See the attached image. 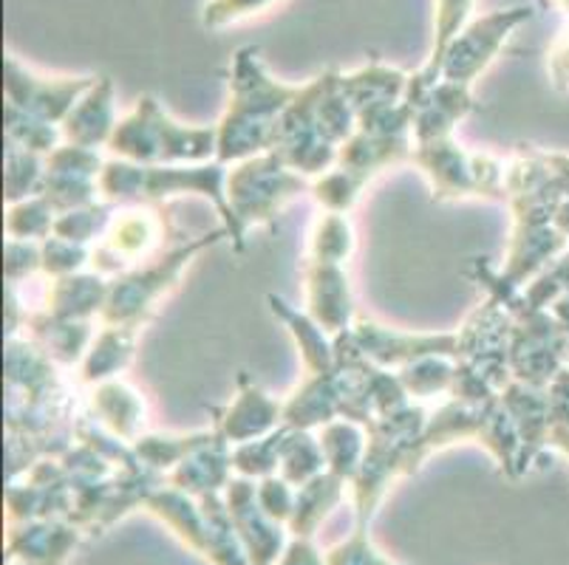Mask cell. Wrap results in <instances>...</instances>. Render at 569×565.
I'll use <instances>...</instances> for the list:
<instances>
[{"instance_id": "42", "label": "cell", "mask_w": 569, "mask_h": 565, "mask_svg": "<svg viewBox=\"0 0 569 565\" xmlns=\"http://www.w3.org/2000/svg\"><path fill=\"white\" fill-rule=\"evenodd\" d=\"M550 393V430H547V447L561 450L569 458V365L547 385Z\"/></svg>"}, {"instance_id": "36", "label": "cell", "mask_w": 569, "mask_h": 565, "mask_svg": "<svg viewBox=\"0 0 569 565\" xmlns=\"http://www.w3.org/2000/svg\"><path fill=\"white\" fill-rule=\"evenodd\" d=\"M287 435V424L276 430V433L256 438V442H244L232 447V470L244 478H269L278 475V464H281V444Z\"/></svg>"}, {"instance_id": "11", "label": "cell", "mask_w": 569, "mask_h": 565, "mask_svg": "<svg viewBox=\"0 0 569 565\" xmlns=\"http://www.w3.org/2000/svg\"><path fill=\"white\" fill-rule=\"evenodd\" d=\"M3 91L7 105L38 117L43 122H66L71 108L77 105L82 93L94 85L97 77H43L26 69L14 54H7L3 62Z\"/></svg>"}, {"instance_id": "35", "label": "cell", "mask_w": 569, "mask_h": 565, "mask_svg": "<svg viewBox=\"0 0 569 565\" xmlns=\"http://www.w3.org/2000/svg\"><path fill=\"white\" fill-rule=\"evenodd\" d=\"M46 175V155L23 150L18 144H7V175H3V186H7V201L18 204V201L40 195Z\"/></svg>"}, {"instance_id": "51", "label": "cell", "mask_w": 569, "mask_h": 565, "mask_svg": "<svg viewBox=\"0 0 569 565\" xmlns=\"http://www.w3.org/2000/svg\"><path fill=\"white\" fill-rule=\"evenodd\" d=\"M556 3H558V7H561V9H563V12H567V14H569V0H556Z\"/></svg>"}, {"instance_id": "2", "label": "cell", "mask_w": 569, "mask_h": 565, "mask_svg": "<svg viewBox=\"0 0 569 565\" xmlns=\"http://www.w3.org/2000/svg\"><path fill=\"white\" fill-rule=\"evenodd\" d=\"M100 195L111 204H168L173 195H201L213 201L227 232L236 230L230 201H227V164H133L111 159L100 173Z\"/></svg>"}, {"instance_id": "39", "label": "cell", "mask_w": 569, "mask_h": 565, "mask_svg": "<svg viewBox=\"0 0 569 565\" xmlns=\"http://www.w3.org/2000/svg\"><path fill=\"white\" fill-rule=\"evenodd\" d=\"M113 210H117V204H111V201H102V204L97 201V204L91 206L63 212V215H57L54 232H51V235L88 246L94 238L106 235L108 226H111L113 221Z\"/></svg>"}, {"instance_id": "7", "label": "cell", "mask_w": 569, "mask_h": 565, "mask_svg": "<svg viewBox=\"0 0 569 565\" xmlns=\"http://www.w3.org/2000/svg\"><path fill=\"white\" fill-rule=\"evenodd\" d=\"M513 314L510 331V373L527 385L547 387L569 365V331L552 311H530L507 305Z\"/></svg>"}, {"instance_id": "26", "label": "cell", "mask_w": 569, "mask_h": 565, "mask_svg": "<svg viewBox=\"0 0 569 565\" xmlns=\"http://www.w3.org/2000/svg\"><path fill=\"white\" fill-rule=\"evenodd\" d=\"M137 340H139V329L102 325V331H97L88 354L82 356L77 382H80V385L94 387L100 385V382L117 380L119 373L126 371V367L133 362V354H137Z\"/></svg>"}, {"instance_id": "34", "label": "cell", "mask_w": 569, "mask_h": 565, "mask_svg": "<svg viewBox=\"0 0 569 565\" xmlns=\"http://www.w3.org/2000/svg\"><path fill=\"white\" fill-rule=\"evenodd\" d=\"M213 435V430H207V433H190V435H142L133 450H137L139 461L144 466H151V470H173V466L182 464L196 447L207 442Z\"/></svg>"}, {"instance_id": "10", "label": "cell", "mask_w": 569, "mask_h": 565, "mask_svg": "<svg viewBox=\"0 0 569 565\" xmlns=\"http://www.w3.org/2000/svg\"><path fill=\"white\" fill-rule=\"evenodd\" d=\"M532 20L530 7L501 9V12H490L485 18H476L459 31V38L453 40L448 54L442 60V80L459 82V85H473V80L488 69L507 38L519 29L521 23Z\"/></svg>"}, {"instance_id": "23", "label": "cell", "mask_w": 569, "mask_h": 565, "mask_svg": "<svg viewBox=\"0 0 569 565\" xmlns=\"http://www.w3.org/2000/svg\"><path fill=\"white\" fill-rule=\"evenodd\" d=\"M476 0H437V12H433V49L428 62L417 74H411L408 80V93L406 100L419 102L442 80V60L451 49L453 40L459 38V31L470 23V12H473Z\"/></svg>"}, {"instance_id": "29", "label": "cell", "mask_w": 569, "mask_h": 565, "mask_svg": "<svg viewBox=\"0 0 569 565\" xmlns=\"http://www.w3.org/2000/svg\"><path fill=\"white\" fill-rule=\"evenodd\" d=\"M318 442L323 447L326 470H332L335 475H340V478L351 484L360 464H363L366 444H369L366 424L351 422V418H338V422L318 430Z\"/></svg>"}, {"instance_id": "48", "label": "cell", "mask_w": 569, "mask_h": 565, "mask_svg": "<svg viewBox=\"0 0 569 565\" xmlns=\"http://www.w3.org/2000/svg\"><path fill=\"white\" fill-rule=\"evenodd\" d=\"M545 155V164L550 170V184L556 190L558 199H569V155L556 153V150H541Z\"/></svg>"}, {"instance_id": "9", "label": "cell", "mask_w": 569, "mask_h": 565, "mask_svg": "<svg viewBox=\"0 0 569 565\" xmlns=\"http://www.w3.org/2000/svg\"><path fill=\"white\" fill-rule=\"evenodd\" d=\"M168 235V221L153 204H137L113 215L100 246L91 249V269L106 278H119L153 261Z\"/></svg>"}, {"instance_id": "15", "label": "cell", "mask_w": 569, "mask_h": 565, "mask_svg": "<svg viewBox=\"0 0 569 565\" xmlns=\"http://www.w3.org/2000/svg\"><path fill=\"white\" fill-rule=\"evenodd\" d=\"M303 297H307V314L329 331L332 336L351 329V286L343 263H303Z\"/></svg>"}, {"instance_id": "1", "label": "cell", "mask_w": 569, "mask_h": 565, "mask_svg": "<svg viewBox=\"0 0 569 565\" xmlns=\"http://www.w3.org/2000/svg\"><path fill=\"white\" fill-rule=\"evenodd\" d=\"M301 93V85H287L269 74L258 46H244L232 57L230 100L219 128L216 162L232 164L261 155L272 148V137L283 111Z\"/></svg>"}, {"instance_id": "47", "label": "cell", "mask_w": 569, "mask_h": 565, "mask_svg": "<svg viewBox=\"0 0 569 565\" xmlns=\"http://www.w3.org/2000/svg\"><path fill=\"white\" fill-rule=\"evenodd\" d=\"M547 71H550V82L556 91H569V29L561 31V38L552 43L550 60H547Z\"/></svg>"}, {"instance_id": "3", "label": "cell", "mask_w": 569, "mask_h": 565, "mask_svg": "<svg viewBox=\"0 0 569 565\" xmlns=\"http://www.w3.org/2000/svg\"><path fill=\"white\" fill-rule=\"evenodd\" d=\"M117 159L133 164H204L219 150V128H188L176 122L157 97L144 93L137 108L117 122L111 142Z\"/></svg>"}, {"instance_id": "40", "label": "cell", "mask_w": 569, "mask_h": 565, "mask_svg": "<svg viewBox=\"0 0 569 565\" xmlns=\"http://www.w3.org/2000/svg\"><path fill=\"white\" fill-rule=\"evenodd\" d=\"M363 186L366 181L360 175L349 173L343 168H332L312 181V195L326 212H340V215H346L357 204Z\"/></svg>"}, {"instance_id": "28", "label": "cell", "mask_w": 569, "mask_h": 565, "mask_svg": "<svg viewBox=\"0 0 569 565\" xmlns=\"http://www.w3.org/2000/svg\"><path fill=\"white\" fill-rule=\"evenodd\" d=\"M346 486L349 481L335 475L332 470L320 473L318 478L307 481L303 486H298V495H295V512L289 517V528H292L295 537H309L318 532L320 523L332 515L335 506H340V501L346 497Z\"/></svg>"}, {"instance_id": "19", "label": "cell", "mask_w": 569, "mask_h": 565, "mask_svg": "<svg viewBox=\"0 0 569 565\" xmlns=\"http://www.w3.org/2000/svg\"><path fill=\"white\" fill-rule=\"evenodd\" d=\"M232 481V444L221 438L213 430L201 447H196L179 466H173L168 475V484L176 490L188 492L193 497L213 495L227 490Z\"/></svg>"}, {"instance_id": "8", "label": "cell", "mask_w": 569, "mask_h": 565, "mask_svg": "<svg viewBox=\"0 0 569 565\" xmlns=\"http://www.w3.org/2000/svg\"><path fill=\"white\" fill-rule=\"evenodd\" d=\"M320 77L301 85L292 105L283 111L272 137V153H278L292 170L309 175H323L338 164V144L323 137L318 124Z\"/></svg>"}, {"instance_id": "5", "label": "cell", "mask_w": 569, "mask_h": 565, "mask_svg": "<svg viewBox=\"0 0 569 565\" xmlns=\"http://www.w3.org/2000/svg\"><path fill=\"white\" fill-rule=\"evenodd\" d=\"M303 193H312V181L289 168L272 150L236 162V168L227 170V201L236 218L230 241L238 252H244L250 226L276 221L283 206Z\"/></svg>"}, {"instance_id": "24", "label": "cell", "mask_w": 569, "mask_h": 565, "mask_svg": "<svg viewBox=\"0 0 569 565\" xmlns=\"http://www.w3.org/2000/svg\"><path fill=\"white\" fill-rule=\"evenodd\" d=\"M111 280L100 272H77L54 278L43 311L57 320H94L102 314Z\"/></svg>"}, {"instance_id": "12", "label": "cell", "mask_w": 569, "mask_h": 565, "mask_svg": "<svg viewBox=\"0 0 569 565\" xmlns=\"http://www.w3.org/2000/svg\"><path fill=\"white\" fill-rule=\"evenodd\" d=\"M357 349L377 367L400 371L422 356H457V334H408L360 317L351 325Z\"/></svg>"}, {"instance_id": "18", "label": "cell", "mask_w": 569, "mask_h": 565, "mask_svg": "<svg viewBox=\"0 0 569 565\" xmlns=\"http://www.w3.org/2000/svg\"><path fill=\"white\" fill-rule=\"evenodd\" d=\"M501 404L513 416L521 435V458L519 473L536 461L541 450H547V430H550V393L547 387L527 385V382L510 380L501 391Z\"/></svg>"}, {"instance_id": "13", "label": "cell", "mask_w": 569, "mask_h": 565, "mask_svg": "<svg viewBox=\"0 0 569 565\" xmlns=\"http://www.w3.org/2000/svg\"><path fill=\"white\" fill-rule=\"evenodd\" d=\"M227 509H230L236 532L247 548L250 565H272L278 557H283V532L281 523L272 521L258 504V486L252 478H232L227 484Z\"/></svg>"}, {"instance_id": "33", "label": "cell", "mask_w": 569, "mask_h": 565, "mask_svg": "<svg viewBox=\"0 0 569 565\" xmlns=\"http://www.w3.org/2000/svg\"><path fill=\"white\" fill-rule=\"evenodd\" d=\"M563 294H569V249H563L561 255L538 274L536 280H530L519 294L501 300L505 305H521V309L530 311H547L556 300H561Z\"/></svg>"}, {"instance_id": "49", "label": "cell", "mask_w": 569, "mask_h": 565, "mask_svg": "<svg viewBox=\"0 0 569 565\" xmlns=\"http://www.w3.org/2000/svg\"><path fill=\"white\" fill-rule=\"evenodd\" d=\"M278 565H326V557H320L309 537H295L287 554L278 559Z\"/></svg>"}, {"instance_id": "27", "label": "cell", "mask_w": 569, "mask_h": 565, "mask_svg": "<svg viewBox=\"0 0 569 565\" xmlns=\"http://www.w3.org/2000/svg\"><path fill=\"white\" fill-rule=\"evenodd\" d=\"M269 309L287 325V331L292 334L295 345L301 351V360L307 373H332L338 367V354H335V336L329 331L320 329L307 311H298L287 303L278 294H269L267 297Z\"/></svg>"}, {"instance_id": "43", "label": "cell", "mask_w": 569, "mask_h": 565, "mask_svg": "<svg viewBox=\"0 0 569 565\" xmlns=\"http://www.w3.org/2000/svg\"><path fill=\"white\" fill-rule=\"evenodd\" d=\"M91 263V249L82 243L66 241V238H46L43 241V272L51 278H66L77 274L82 266Z\"/></svg>"}, {"instance_id": "45", "label": "cell", "mask_w": 569, "mask_h": 565, "mask_svg": "<svg viewBox=\"0 0 569 565\" xmlns=\"http://www.w3.org/2000/svg\"><path fill=\"white\" fill-rule=\"evenodd\" d=\"M295 495H298V492H292V484L283 481L281 475L261 478V486H258V504H261V509L278 523H289V517H292L295 512Z\"/></svg>"}, {"instance_id": "22", "label": "cell", "mask_w": 569, "mask_h": 565, "mask_svg": "<svg viewBox=\"0 0 569 565\" xmlns=\"http://www.w3.org/2000/svg\"><path fill=\"white\" fill-rule=\"evenodd\" d=\"M91 416L119 435L122 442L137 444L144 435V422H148V404H144L142 393L133 391L128 382L108 380L91 387Z\"/></svg>"}, {"instance_id": "17", "label": "cell", "mask_w": 569, "mask_h": 565, "mask_svg": "<svg viewBox=\"0 0 569 565\" xmlns=\"http://www.w3.org/2000/svg\"><path fill=\"white\" fill-rule=\"evenodd\" d=\"M476 108L470 85L439 80L419 102H413V144L453 137V128Z\"/></svg>"}, {"instance_id": "14", "label": "cell", "mask_w": 569, "mask_h": 565, "mask_svg": "<svg viewBox=\"0 0 569 565\" xmlns=\"http://www.w3.org/2000/svg\"><path fill=\"white\" fill-rule=\"evenodd\" d=\"M283 424V402L267 396L258 385H252L250 376H238V393L224 411H213V430L236 444L256 442L263 435L276 433Z\"/></svg>"}, {"instance_id": "46", "label": "cell", "mask_w": 569, "mask_h": 565, "mask_svg": "<svg viewBox=\"0 0 569 565\" xmlns=\"http://www.w3.org/2000/svg\"><path fill=\"white\" fill-rule=\"evenodd\" d=\"M43 269V243L38 241H7V280L18 286L20 280Z\"/></svg>"}, {"instance_id": "38", "label": "cell", "mask_w": 569, "mask_h": 565, "mask_svg": "<svg viewBox=\"0 0 569 565\" xmlns=\"http://www.w3.org/2000/svg\"><path fill=\"white\" fill-rule=\"evenodd\" d=\"M57 210L43 199V195H32V199L9 204L7 212V235L14 241H38L43 243L54 232Z\"/></svg>"}, {"instance_id": "32", "label": "cell", "mask_w": 569, "mask_h": 565, "mask_svg": "<svg viewBox=\"0 0 569 565\" xmlns=\"http://www.w3.org/2000/svg\"><path fill=\"white\" fill-rule=\"evenodd\" d=\"M355 252V230L351 221L340 212H326L315 221L309 235V261L346 263Z\"/></svg>"}, {"instance_id": "21", "label": "cell", "mask_w": 569, "mask_h": 565, "mask_svg": "<svg viewBox=\"0 0 569 565\" xmlns=\"http://www.w3.org/2000/svg\"><path fill=\"white\" fill-rule=\"evenodd\" d=\"M23 329L54 365H80L97 336L91 320H57L46 311L26 314Z\"/></svg>"}, {"instance_id": "6", "label": "cell", "mask_w": 569, "mask_h": 565, "mask_svg": "<svg viewBox=\"0 0 569 565\" xmlns=\"http://www.w3.org/2000/svg\"><path fill=\"white\" fill-rule=\"evenodd\" d=\"M411 164H417L419 173L428 179L433 201L507 199V162L488 153H468L462 144L453 142V137L413 144Z\"/></svg>"}, {"instance_id": "25", "label": "cell", "mask_w": 569, "mask_h": 565, "mask_svg": "<svg viewBox=\"0 0 569 565\" xmlns=\"http://www.w3.org/2000/svg\"><path fill=\"white\" fill-rule=\"evenodd\" d=\"M408 80L411 77H406L402 71L388 69L382 62H371L355 74H340V88H343L346 100L351 102L357 119H360L366 113H375L380 108L406 100Z\"/></svg>"}, {"instance_id": "16", "label": "cell", "mask_w": 569, "mask_h": 565, "mask_svg": "<svg viewBox=\"0 0 569 565\" xmlns=\"http://www.w3.org/2000/svg\"><path fill=\"white\" fill-rule=\"evenodd\" d=\"M117 91H113L111 77H97V82L82 93L77 105L63 122L66 144L97 150L111 142L117 131Z\"/></svg>"}, {"instance_id": "44", "label": "cell", "mask_w": 569, "mask_h": 565, "mask_svg": "<svg viewBox=\"0 0 569 565\" xmlns=\"http://www.w3.org/2000/svg\"><path fill=\"white\" fill-rule=\"evenodd\" d=\"M326 565H395L391 559L382 557L375 546H371L369 535L363 526L355 528V535L346 543L335 546L326 554Z\"/></svg>"}, {"instance_id": "50", "label": "cell", "mask_w": 569, "mask_h": 565, "mask_svg": "<svg viewBox=\"0 0 569 565\" xmlns=\"http://www.w3.org/2000/svg\"><path fill=\"white\" fill-rule=\"evenodd\" d=\"M556 230L569 238V199H563L556 210Z\"/></svg>"}, {"instance_id": "37", "label": "cell", "mask_w": 569, "mask_h": 565, "mask_svg": "<svg viewBox=\"0 0 569 565\" xmlns=\"http://www.w3.org/2000/svg\"><path fill=\"white\" fill-rule=\"evenodd\" d=\"M3 122H7V144H18V148L40 155L54 153L60 148V139H63V131H57L51 122L29 117L12 105L3 108Z\"/></svg>"}, {"instance_id": "31", "label": "cell", "mask_w": 569, "mask_h": 565, "mask_svg": "<svg viewBox=\"0 0 569 565\" xmlns=\"http://www.w3.org/2000/svg\"><path fill=\"white\" fill-rule=\"evenodd\" d=\"M397 376H400L408 396H451L453 376H457V362H453V356H422V360H413L411 365L400 367Z\"/></svg>"}, {"instance_id": "30", "label": "cell", "mask_w": 569, "mask_h": 565, "mask_svg": "<svg viewBox=\"0 0 569 565\" xmlns=\"http://www.w3.org/2000/svg\"><path fill=\"white\" fill-rule=\"evenodd\" d=\"M320 473H326V458L318 435H312V430L287 427L278 475L292 486H303L307 481L318 478Z\"/></svg>"}, {"instance_id": "4", "label": "cell", "mask_w": 569, "mask_h": 565, "mask_svg": "<svg viewBox=\"0 0 569 565\" xmlns=\"http://www.w3.org/2000/svg\"><path fill=\"white\" fill-rule=\"evenodd\" d=\"M221 238H230L227 226L204 232L199 241L170 246L151 263H142V266L113 278L111 286H108V300L102 305L100 323L142 331V325L157 314L159 303L179 286V280H182L184 269L193 263V258H199L207 246L219 243Z\"/></svg>"}, {"instance_id": "20", "label": "cell", "mask_w": 569, "mask_h": 565, "mask_svg": "<svg viewBox=\"0 0 569 565\" xmlns=\"http://www.w3.org/2000/svg\"><path fill=\"white\" fill-rule=\"evenodd\" d=\"M343 418V391L338 367L332 373H307L292 396L283 402V424L295 430H320Z\"/></svg>"}, {"instance_id": "41", "label": "cell", "mask_w": 569, "mask_h": 565, "mask_svg": "<svg viewBox=\"0 0 569 565\" xmlns=\"http://www.w3.org/2000/svg\"><path fill=\"white\" fill-rule=\"evenodd\" d=\"M278 0H207L201 9V26L210 31L227 29L232 23L250 20L276 7Z\"/></svg>"}]
</instances>
